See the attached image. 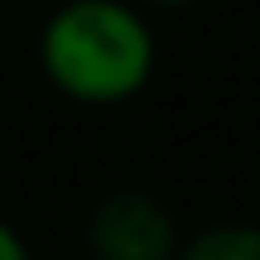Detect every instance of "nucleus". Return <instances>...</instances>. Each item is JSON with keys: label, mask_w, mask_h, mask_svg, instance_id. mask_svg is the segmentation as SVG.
Wrapping results in <instances>:
<instances>
[{"label": "nucleus", "mask_w": 260, "mask_h": 260, "mask_svg": "<svg viewBox=\"0 0 260 260\" xmlns=\"http://www.w3.org/2000/svg\"><path fill=\"white\" fill-rule=\"evenodd\" d=\"M178 222L145 188H116L87 217L92 260H178Z\"/></svg>", "instance_id": "2"}, {"label": "nucleus", "mask_w": 260, "mask_h": 260, "mask_svg": "<svg viewBox=\"0 0 260 260\" xmlns=\"http://www.w3.org/2000/svg\"><path fill=\"white\" fill-rule=\"evenodd\" d=\"M0 260H34V251H29V241L15 232V226L0 217Z\"/></svg>", "instance_id": "4"}, {"label": "nucleus", "mask_w": 260, "mask_h": 260, "mask_svg": "<svg viewBox=\"0 0 260 260\" xmlns=\"http://www.w3.org/2000/svg\"><path fill=\"white\" fill-rule=\"evenodd\" d=\"M178 260H260V226L255 222H212L183 236Z\"/></svg>", "instance_id": "3"}, {"label": "nucleus", "mask_w": 260, "mask_h": 260, "mask_svg": "<svg viewBox=\"0 0 260 260\" xmlns=\"http://www.w3.org/2000/svg\"><path fill=\"white\" fill-rule=\"evenodd\" d=\"M159 44L135 0H63L39 29L48 87L77 106H121L154 77Z\"/></svg>", "instance_id": "1"}, {"label": "nucleus", "mask_w": 260, "mask_h": 260, "mask_svg": "<svg viewBox=\"0 0 260 260\" xmlns=\"http://www.w3.org/2000/svg\"><path fill=\"white\" fill-rule=\"evenodd\" d=\"M140 10H188V5H198V0H135Z\"/></svg>", "instance_id": "5"}]
</instances>
